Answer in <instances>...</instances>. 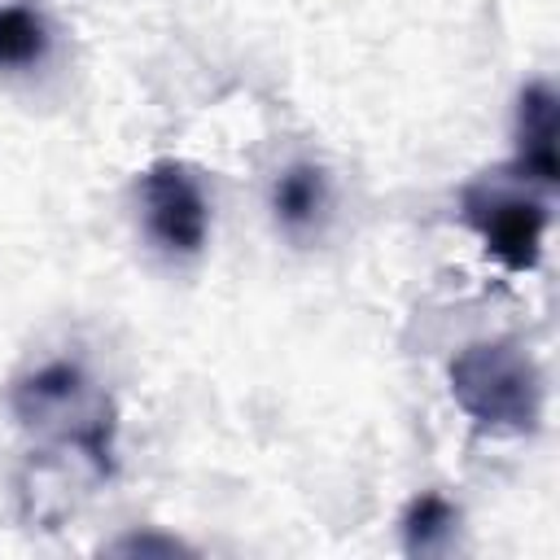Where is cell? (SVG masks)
<instances>
[{"label":"cell","mask_w":560,"mask_h":560,"mask_svg":"<svg viewBox=\"0 0 560 560\" xmlns=\"http://www.w3.org/2000/svg\"><path fill=\"white\" fill-rule=\"evenodd\" d=\"M451 398L455 407L494 433H534L542 420V376L538 363L516 341H472L464 346L451 368Z\"/></svg>","instance_id":"1"},{"label":"cell","mask_w":560,"mask_h":560,"mask_svg":"<svg viewBox=\"0 0 560 560\" xmlns=\"http://www.w3.org/2000/svg\"><path fill=\"white\" fill-rule=\"evenodd\" d=\"M114 420L79 429V433H61V438H44V446L26 459L18 494H22V516L31 525L57 529L61 521H70L118 468L114 459Z\"/></svg>","instance_id":"2"},{"label":"cell","mask_w":560,"mask_h":560,"mask_svg":"<svg viewBox=\"0 0 560 560\" xmlns=\"http://www.w3.org/2000/svg\"><path fill=\"white\" fill-rule=\"evenodd\" d=\"M512 179L516 175L472 179L459 192V214L481 236L494 262H503L508 271H534L542 258V236H547V201L529 197Z\"/></svg>","instance_id":"3"},{"label":"cell","mask_w":560,"mask_h":560,"mask_svg":"<svg viewBox=\"0 0 560 560\" xmlns=\"http://www.w3.org/2000/svg\"><path fill=\"white\" fill-rule=\"evenodd\" d=\"M9 402H13L18 424L39 438H61V433H79V429L114 420V402L70 359H52L18 376Z\"/></svg>","instance_id":"4"},{"label":"cell","mask_w":560,"mask_h":560,"mask_svg":"<svg viewBox=\"0 0 560 560\" xmlns=\"http://www.w3.org/2000/svg\"><path fill=\"white\" fill-rule=\"evenodd\" d=\"M136 192H140L144 232L153 236L158 249L179 254V258L201 254V245L210 236V201L184 162H175V158L153 162L140 175Z\"/></svg>","instance_id":"5"},{"label":"cell","mask_w":560,"mask_h":560,"mask_svg":"<svg viewBox=\"0 0 560 560\" xmlns=\"http://www.w3.org/2000/svg\"><path fill=\"white\" fill-rule=\"evenodd\" d=\"M556 136H560V105H556L551 83L521 88V96H516V162H512V175L521 184L551 188L560 179Z\"/></svg>","instance_id":"6"},{"label":"cell","mask_w":560,"mask_h":560,"mask_svg":"<svg viewBox=\"0 0 560 560\" xmlns=\"http://www.w3.org/2000/svg\"><path fill=\"white\" fill-rule=\"evenodd\" d=\"M271 214L289 236H306L328 214V175L315 162H293L271 184Z\"/></svg>","instance_id":"7"},{"label":"cell","mask_w":560,"mask_h":560,"mask_svg":"<svg viewBox=\"0 0 560 560\" xmlns=\"http://www.w3.org/2000/svg\"><path fill=\"white\" fill-rule=\"evenodd\" d=\"M455 529H459V508L446 494H438V490L416 494L407 503V512H402V547H407V556H438V551H446Z\"/></svg>","instance_id":"8"},{"label":"cell","mask_w":560,"mask_h":560,"mask_svg":"<svg viewBox=\"0 0 560 560\" xmlns=\"http://www.w3.org/2000/svg\"><path fill=\"white\" fill-rule=\"evenodd\" d=\"M52 48L48 22L26 4L0 9V70H35Z\"/></svg>","instance_id":"9"},{"label":"cell","mask_w":560,"mask_h":560,"mask_svg":"<svg viewBox=\"0 0 560 560\" xmlns=\"http://www.w3.org/2000/svg\"><path fill=\"white\" fill-rule=\"evenodd\" d=\"M105 551H114V556H192L188 542H179L171 534H149V529L144 534H122Z\"/></svg>","instance_id":"10"}]
</instances>
